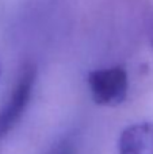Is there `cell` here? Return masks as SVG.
<instances>
[{
	"label": "cell",
	"mask_w": 153,
	"mask_h": 154,
	"mask_svg": "<svg viewBox=\"0 0 153 154\" xmlns=\"http://www.w3.org/2000/svg\"><path fill=\"white\" fill-rule=\"evenodd\" d=\"M118 154H153V123L138 122L123 128L118 138Z\"/></svg>",
	"instance_id": "3957f363"
},
{
	"label": "cell",
	"mask_w": 153,
	"mask_h": 154,
	"mask_svg": "<svg viewBox=\"0 0 153 154\" xmlns=\"http://www.w3.org/2000/svg\"><path fill=\"white\" fill-rule=\"evenodd\" d=\"M152 43H153V41H152Z\"/></svg>",
	"instance_id": "5b68a950"
},
{
	"label": "cell",
	"mask_w": 153,
	"mask_h": 154,
	"mask_svg": "<svg viewBox=\"0 0 153 154\" xmlns=\"http://www.w3.org/2000/svg\"><path fill=\"white\" fill-rule=\"evenodd\" d=\"M48 154H77V150L70 139H64L60 143H57Z\"/></svg>",
	"instance_id": "277c9868"
},
{
	"label": "cell",
	"mask_w": 153,
	"mask_h": 154,
	"mask_svg": "<svg viewBox=\"0 0 153 154\" xmlns=\"http://www.w3.org/2000/svg\"><path fill=\"white\" fill-rule=\"evenodd\" d=\"M91 97L98 106L115 107L125 101L129 92V75L122 66L91 70L87 77Z\"/></svg>",
	"instance_id": "6da1fadb"
},
{
	"label": "cell",
	"mask_w": 153,
	"mask_h": 154,
	"mask_svg": "<svg viewBox=\"0 0 153 154\" xmlns=\"http://www.w3.org/2000/svg\"><path fill=\"white\" fill-rule=\"evenodd\" d=\"M35 76L34 65L27 64L22 69L7 101L0 107V141L12 130L26 111L34 89Z\"/></svg>",
	"instance_id": "7a4b0ae2"
}]
</instances>
